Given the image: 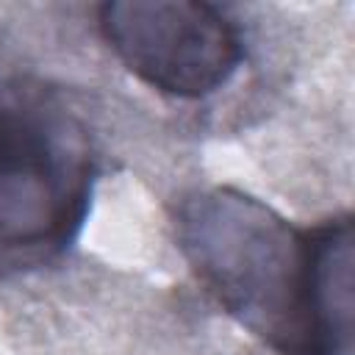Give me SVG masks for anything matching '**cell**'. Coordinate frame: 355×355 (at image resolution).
<instances>
[{
    "label": "cell",
    "instance_id": "obj_1",
    "mask_svg": "<svg viewBox=\"0 0 355 355\" xmlns=\"http://www.w3.org/2000/svg\"><path fill=\"white\" fill-rule=\"evenodd\" d=\"M175 239L222 311L277 355H355L349 214L297 227L241 189L205 186L178 200Z\"/></svg>",
    "mask_w": 355,
    "mask_h": 355
},
{
    "label": "cell",
    "instance_id": "obj_2",
    "mask_svg": "<svg viewBox=\"0 0 355 355\" xmlns=\"http://www.w3.org/2000/svg\"><path fill=\"white\" fill-rule=\"evenodd\" d=\"M94 183L80 114L39 80L0 78V275L55 263L86 225Z\"/></svg>",
    "mask_w": 355,
    "mask_h": 355
},
{
    "label": "cell",
    "instance_id": "obj_3",
    "mask_svg": "<svg viewBox=\"0 0 355 355\" xmlns=\"http://www.w3.org/2000/svg\"><path fill=\"white\" fill-rule=\"evenodd\" d=\"M97 25L111 53L150 89L200 100L239 72L244 39L216 6L197 0H114Z\"/></svg>",
    "mask_w": 355,
    "mask_h": 355
}]
</instances>
